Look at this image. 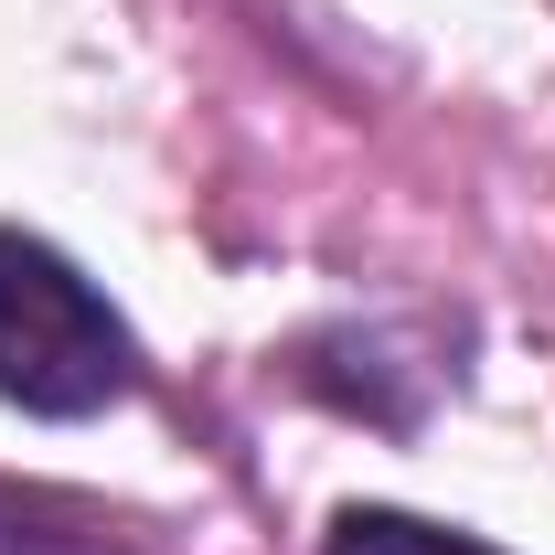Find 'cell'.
Returning a JSON list of instances; mask_svg holds the SVG:
<instances>
[{
    "instance_id": "1",
    "label": "cell",
    "mask_w": 555,
    "mask_h": 555,
    "mask_svg": "<svg viewBox=\"0 0 555 555\" xmlns=\"http://www.w3.org/2000/svg\"><path fill=\"white\" fill-rule=\"evenodd\" d=\"M139 385L129 321L43 235L0 224V396L22 416H96Z\"/></svg>"
},
{
    "instance_id": "2",
    "label": "cell",
    "mask_w": 555,
    "mask_h": 555,
    "mask_svg": "<svg viewBox=\"0 0 555 555\" xmlns=\"http://www.w3.org/2000/svg\"><path fill=\"white\" fill-rule=\"evenodd\" d=\"M321 555H491L481 534H449V524H416V513H385V502H363L332 524V545Z\"/></svg>"
},
{
    "instance_id": "3",
    "label": "cell",
    "mask_w": 555,
    "mask_h": 555,
    "mask_svg": "<svg viewBox=\"0 0 555 555\" xmlns=\"http://www.w3.org/2000/svg\"><path fill=\"white\" fill-rule=\"evenodd\" d=\"M0 555H118L107 534H75V524H43L22 502H0Z\"/></svg>"
}]
</instances>
